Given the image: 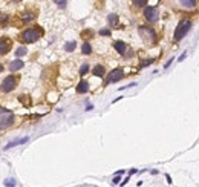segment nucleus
Masks as SVG:
<instances>
[{"label": "nucleus", "instance_id": "1", "mask_svg": "<svg viewBox=\"0 0 199 187\" xmlns=\"http://www.w3.org/2000/svg\"><path fill=\"white\" fill-rule=\"evenodd\" d=\"M42 34H43V29L38 28V26H34V28H29V29L23 31L22 35H20V40L23 43H34L42 37Z\"/></svg>", "mask_w": 199, "mask_h": 187}, {"label": "nucleus", "instance_id": "2", "mask_svg": "<svg viewBox=\"0 0 199 187\" xmlns=\"http://www.w3.org/2000/svg\"><path fill=\"white\" fill-rule=\"evenodd\" d=\"M12 124H14V114L5 108H0V130H5Z\"/></svg>", "mask_w": 199, "mask_h": 187}, {"label": "nucleus", "instance_id": "3", "mask_svg": "<svg viewBox=\"0 0 199 187\" xmlns=\"http://www.w3.org/2000/svg\"><path fill=\"white\" fill-rule=\"evenodd\" d=\"M192 28V22L190 20H182L178 26H176V31H175V42H179V40L187 34Z\"/></svg>", "mask_w": 199, "mask_h": 187}, {"label": "nucleus", "instance_id": "4", "mask_svg": "<svg viewBox=\"0 0 199 187\" xmlns=\"http://www.w3.org/2000/svg\"><path fill=\"white\" fill-rule=\"evenodd\" d=\"M138 32L141 34V37L145 40V42H150V43H153L155 40H156V32H155L152 28H149V26H139Z\"/></svg>", "mask_w": 199, "mask_h": 187}, {"label": "nucleus", "instance_id": "5", "mask_svg": "<svg viewBox=\"0 0 199 187\" xmlns=\"http://www.w3.org/2000/svg\"><path fill=\"white\" fill-rule=\"evenodd\" d=\"M16 86H17V77L9 75V77H6L3 82H2V85H0V89L8 94V92H11L12 89H14Z\"/></svg>", "mask_w": 199, "mask_h": 187}, {"label": "nucleus", "instance_id": "6", "mask_svg": "<svg viewBox=\"0 0 199 187\" xmlns=\"http://www.w3.org/2000/svg\"><path fill=\"white\" fill-rule=\"evenodd\" d=\"M144 16H145V19H147L149 22H152V23H156V22L159 20V12H158V9L153 8V6L145 8V9H144Z\"/></svg>", "mask_w": 199, "mask_h": 187}, {"label": "nucleus", "instance_id": "7", "mask_svg": "<svg viewBox=\"0 0 199 187\" xmlns=\"http://www.w3.org/2000/svg\"><path fill=\"white\" fill-rule=\"evenodd\" d=\"M124 77V74H123V71L121 69H113L109 75H107V80H106V83H116V82H119Z\"/></svg>", "mask_w": 199, "mask_h": 187}, {"label": "nucleus", "instance_id": "8", "mask_svg": "<svg viewBox=\"0 0 199 187\" xmlns=\"http://www.w3.org/2000/svg\"><path fill=\"white\" fill-rule=\"evenodd\" d=\"M9 49H11V40H9V38L2 37V38H0V55L8 54Z\"/></svg>", "mask_w": 199, "mask_h": 187}, {"label": "nucleus", "instance_id": "9", "mask_svg": "<svg viewBox=\"0 0 199 187\" xmlns=\"http://www.w3.org/2000/svg\"><path fill=\"white\" fill-rule=\"evenodd\" d=\"M113 48L116 52H119L121 55H126V51H127V45L124 42H121V40H118V42L113 43Z\"/></svg>", "mask_w": 199, "mask_h": 187}, {"label": "nucleus", "instance_id": "10", "mask_svg": "<svg viewBox=\"0 0 199 187\" xmlns=\"http://www.w3.org/2000/svg\"><path fill=\"white\" fill-rule=\"evenodd\" d=\"M23 64H25V63H23L20 58H17V60H14V61L9 64V71H11V72H17V71H20V69L23 68Z\"/></svg>", "mask_w": 199, "mask_h": 187}, {"label": "nucleus", "instance_id": "11", "mask_svg": "<svg viewBox=\"0 0 199 187\" xmlns=\"http://www.w3.org/2000/svg\"><path fill=\"white\" fill-rule=\"evenodd\" d=\"M87 91H89V83L84 82V80H81V82L78 83V86H77V92L78 94H86Z\"/></svg>", "mask_w": 199, "mask_h": 187}, {"label": "nucleus", "instance_id": "12", "mask_svg": "<svg viewBox=\"0 0 199 187\" xmlns=\"http://www.w3.org/2000/svg\"><path fill=\"white\" fill-rule=\"evenodd\" d=\"M92 72H94V75H97V77H104L106 69L103 68L101 64H98V66H95V68H94V71H92Z\"/></svg>", "mask_w": 199, "mask_h": 187}, {"label": "nucleus", "instance_id": "13", "mask_svg": "<svg viewBox=\"0 0 199 187\" xmlns=\"http://www.w3.org/2000/svg\"><path fill=\"white\" fill-rule=\"evenodd\" d=\"M35 19V14H29V12H25V14L22 16V23H29L31 20H34Z\"/></svg>", "mask_w": 199, "mask_h": 187}, {"label": "nucleus", "instance_id": "14", "mask_svg": "<svg viewBox=\"0 0 199 187\" xmlns=\"http://www.w3.org/2000/svg\"><path fill=\"white\" fill-rule=\"evenodd\" d=\"M118 20H119V19H118L116 14H109V16H107V22H109L110 26H116V25H118Z\"/></svg>", "mask_w": 199, "mask_h": 187}, {"label": "nucleus", "instance_id": "15", "mask_svg": "<svg viewBox=\"0 0 199 187\" xmlns=\"http://www.w3.org/2000/svg\"><path fill=\"white\" fill-rule=\"evenodd\" d=\"M181 5L185 6V8H193L196 5V0H179Z\"/></svg>", "mask_w": 199, "mask_h": 187}, {"label": "nucleus", "instance_id": "16", "mask_svg": "<svg viewBox=\"0 0 199 187\" xmlns=\"http://www.w3.org/2000/svg\"><path fill=\"white\" fill-rule=\"evenodd\" d=\"M81 52L83 54H86V55H89L90 52H92V46L86 42V43H83V46H81Z\"/></svg>", "mask_w": 199, "mask_h": 187}, {"label": "nucleus", "instance_id": "17", "mask_svg": "<svg viewBox=\"0 0 199 187\" xmlns=\"http://www.w3.org/2000/svg\"><path fill=\"white\" fill-rule=\"evenodd\" d=\"M75 46H77V43H75V42H68V43L64 45V49L68 51V52H72V51L75 49Z\"/></svg>", "mask_w": 199, "mask_h": 187}, {"label": "nucleus", "instance_id": "18", "mask_svg": "<svg viewBox=\"0 0 199 187\" xmlns=\"http://www.w3.org/2000/svg\"><path fill=\"white\" fill-rule=\"evenodd\" d=\"M26 52H28V49H26L25 46H22V48H19V49L16 51V57H17V58H20L22 55H25V54H26Z\"/></svg>", "mask_w": 199, "mask_h": 187}, {"label": "nucleus", "instance_id": "19", "mask_svg": "<svg viewBox=\"0 0 199 187\" xmlns=\"http://www.w3.org/2000/svg\"><path fill=\"white\" fill-rule=\"evenodd\" d=\"M149 0H133V5L138 6V8H144L145 5H147Z\"/></svg>", "mask_w": 199, "mask_h": 187}, {"label": "nucleus", "instance_id": "20", "mask_svg": "<svg viewBox=\"0 0 199 187\" xmlns=\"http://www.w3.org/2000/svg\"><path fill=\"white\" fill-rule=\"evenodd\" d=\"M54 3H57V5H58V8L64 9V8H66V5H68V0H54Z\"/></svg>", "mask_w": 199, "mask_h": 187}, {"label": "nucleus", "instance_id": "21", "mask_svg": "<svg viewBox=\"0 0 199 187\" xmlns=\"http://www.w3.org/2000/svg\"><path fill=\"white\" fill-rule=\"evenodd\" d=\"M87 71H89V66H87V64H83L81 68H80V74H81V75H84Z\"/></svg>", "mask_w": 199, "mask_h": 187}, {"label": "nucleus", "instance_id": "22", "mask_svg": "<svg viewBox=\"0 0 199 187\" xmlns=\"http://www.w3.org/2000/svg\"><path fill=\"white\" fill-rule=\"evenodd\" d=\"M3 184L5 186H17V181H14V180H5Z\"/></svg>", "mask_w": 199, "mask_h": 187}, {"label": "nucleus", "instance_id": "23", "mask_svg": "<svg viewBox=\"0 0 199 187\" xmlns=\"http://www.w3.org/2000/svg\"><path fill=\"white\" fill-rule=\"evenodd\" d=\"M100 35L109 37V35H110V31H109V29H101V31H100Z\"/></svg>", "mask_w": 199, "mask_h": 187}, {"label": "nucleus", "instance_id": "24", "mask_svg": "<svg viewBox=\"0 0 199 187\" xmlns=\"http://www.w3.org/2000/svg\"><path fill=\"white\" fill-rule=\"evenodd\" d=\"M152 61H153V58H150V60H145V61H142V63H141V68H145V66H149V64H150Z\"/></svg>", "mask_w": 199, "mask_h": 187}, {"label": "nucleus", "instance_id": "25", "mask_svg": "<svg viewBox=\"0 0 199 187\" xmlns=\"http://www.w3.org/2000/svg\"><path fill=\"white\" fill-rule=\"evenodd\" d=\"M0 20H2V22H0L2 25H6V23H8V16H5V17L2 16V17H0Z\"/></svg>", "mask_w": 199, "mask_h": 187}, {"label": "nucleus", "instance_id": "26", "mask_svg": "<svg viewBox=\"0 0 199 187\" xmlns=\"http://www.w3.org/2000/svg\"><path fill=\"white\" fill-rule=\"evenodd\" d=\"M119 181H121V180H119V177L116 175V177L113 178V181H112V183H113V184H119Z\"/></svg>", "mask_w": 199, "mask_h": 187}, {"label": "nucleus", "instance_id": "27", "mask_svg": "<svg viewBox=\"0 0 199 187\" xmlns=\"http://www.w3.org/2000/svg\"><path fill=\"white\" fill-rule=\"evenodd\" d=\"M127 181H129V177H127V178H126V180H124V181L121 183V186H124V184H127Z\"/></svg>", "mask_w": 199, "mask_h": 187}, {"label": "nucleus", "instance_id": "28", "mask_svg": "<svg viewBox=\"0 0 199 187\" xmlns=\"http://www.w3.org/2000/svg\"><path fill=\"white\" fill-rule=\"evenodd\" d=\"M2 71H3V66H2V64H0V72H2Z\"/></svg>", "mask_w": 199, "mask_h": 187}, {"label": "nucleus", "instance_id": "29", "mask_svg": "<svg viewBox=\"0 0 199 187\" xmlns=\"http://www.w3.org/2000/svg\"><path fill=\"white\" fill-rule=\"evenodd\" d=\"M12 2H20V0H12Z\"/></svg>", "mask_w": 199, "mask_h": 187}]
</instances>
